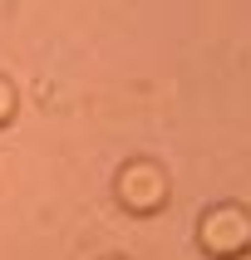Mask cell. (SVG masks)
Returning a JSON list of instances; mask_svg holds the SVG:
<instances>
[{"label": "cell", "mask_w": 251, "mask_h": 260, "mask_svg": "<svg viewBox=\"0 0 251 260\" xmlns=\"http://www.w3.org/2000/svg\"><path fill=\"white\" fill-rule=\"evenodd\" d=\"M10 118H15V88L5 84V79H0V128H5Z\"/></svg>", "instance_id": "obj_3"}, {"label": "cell", "mask_w": 251, "mask_h": 260, "mask_svg": "<svg viewBox=\"0 0 251 260\" xmlns=\"http://www.w3.org/2000/svg\"><path fill=\"white\" fill-rule=\"evenodd\" d=\"M232 260H251V255H246V250H241V255H232Z\"/></svg>", "instance_id": "obj_4"}, {"label": "cell", "mask_w": 251, "mask_h": 260, "mask_svg": "<svg viewBox=\"0 0 251 260\" xmlns=\"http://www.w3.org/2000/svg\"><path fill=\"white\" fill-rule=\"evenodd\" d=\"M197 246H202L212 260L241 255V250L251 246V211H246V206H236V202L212 206V211L202 216V226H197Z\"/></svg>", "instance_id": "obj_1"}, {"label": "cell", "mask_w": 251, "mask_h": 260, "mask_svg": "<svg viewBox=\"0 0 251 260\" xmlns=\"http://www.w3.org/2000/svg\"><path fill=\"white\" fill-rule=\"evenodd\" d=\"M118 202L138 211V216H153L162 202H168V177H162L158 162H128L118 172Z\"/></svg>", "instance_id": "obj_2"}]
</instances>
